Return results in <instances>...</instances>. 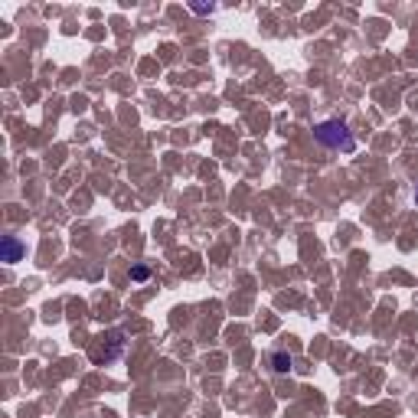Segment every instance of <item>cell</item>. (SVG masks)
<instances>
[{"instance_id":"4","label":"cell","mask_w":418,"mask_h":418,"mask_svg":"<svg viewBox=\"0 0 418 418\" xmlns=\"http://www.w3.org/2000/svg\"><path fill=\"white\" fill-rule=\"evenodd\" d=\"M148 278H150L148 265H137V268H131V281H148Z\"/></svg>"},{"instance_id":"5","label":"cell","mask_w":418,"mask_h":418,"mask_svg":"<svg viewBox=\"0 0 418 418\" xmlns=\"http://www.w3.org/2000/svg\"><path fill=\"white\" fill-rule=\"evenodd\" d=\"M415 203H418V186H415Z\"/></svg>"},{"instance_id":"1","label":"cell","mask_w":418,"mask_h":418,"mask_svg":"<svg viewBox=\"0 0 418 418\" xmlns=\"http://www.w3.org/2000/svg\"><path fill=\"white\" fill-rule=\"evenodd\" d=\"M314 137H317V144H324V148L330 150H344V154H353L357 150V137L350 135V128H346L344 121H320L317 128H314Z\"/></svg>"},{"instance_id":"3","label":"cell","mask_w":418,"mask_h":418,"mask_svg":"<svg viewBox=\"0 0 418 418\" xmlns=\"http://www.w3.org/2000/svg\"><path fill=\"white\" fill-rule=\"evenodd\" d=\"M271 369H275V372H291V357L281 353V350H278V353H271Z\"/></svg>"},{"instance_id":"2","label":"cell","mask_w":418,"mask_h":418,"mask_svg":"<svg viewBox=\"0 0 418 418\" xmlns=\"http://www.w3.org/2000/svg\"><path fill=\"white\" fill-rule=\"evenodd\" d=\"M23 255H26V246L17 239V235H3V239H0V261L13 265V261H20Z\"/></svg>"}]
</instances>
